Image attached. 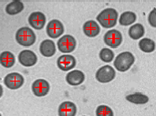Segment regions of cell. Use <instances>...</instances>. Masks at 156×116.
Here are the masks:
<instances>
[{
  "mask_svg": "<svg viewBox=\"0 0 156 116\" xmlns=\"http://www.w3.org/2000/svg\"><path fill=\"white\" fill-rule=\"evenodd\" d=\"M118 20V12L116 9L109 7L103 9L98 15L97 21L104 28H112L116 25Z\"/></svg>",
  "mask_w": 156,
  "mask_h": 116,
  "instance_id": "cell-1",
  "label": "cell"
},
{
  "mask_svg": "<svg viewBox=\"0 0 156 116\" xmlns=\"http://www.w3.org/2000/svg\"><path fill=\"white\" fill-rule=\"evenodd\" d=\"M135 62V57L134 55L131 53V52H122L121 54H119L117 55V57L114 59V67L123 73V72H126L128 71L132 65L134 64Z\"/></svg>",
  "mask_w": 156,
  "mask_h": 116,
  "instance_id": "cell-2",
  "label": "cell"
},
{
  "mask_svg": "<svg viewBox=\"0 0 156 116\" xmlns=\"http://www.w3.org/2000/svg\"><path fill=\"white\" fill-rule=\"evenodd\" d=\"M17 44L23 46H31L36 42V34L29 27H21L16 33Z\"/></svg>",
  "mask_w": 156,
  "mask_h": 116,
  "instance_id": "cell-3",
  "label": "cell"
},
{
  "mask_svg": "<svg viewBox=\"0 0 156 116\" xmlns=\"http://www.w3.org/2000/svg\"><path fill=\"white\" fill-rule=\"evenodd\" d=\"M116 76L115 69L111 65H103L98 69L96 72L95 77L98 82L102 84H107L112 82Z\"/></svg>",
  "mask_w": 156,
  "mask_h": 116,
  "instance_id": "cell-4",
  "label": "cell"
},
{
  "mask_svg": "<svg viewBox=\"0 0 156 116\" xmlns=\"http://www.w3.org/2000/svg\"><path fill=\"white\" fill-rule=\"evenodd\" d=\"M76 39L70 35H65L58 40V48L60 52L69 54L76 48Z\"/></svg>",
  "mask_w": 156,
  "mask_h": 116,
  "instance_id": "cell-5",
  "label": "cell"
},
{
  "mask_svg": "<svg viewBox=\"0 0 156 116\" xmlns=\"http://www.w3.org/2000/svg\"><path fill=\"white\" fill-rule=\"evenodd\" d=\"M104 43L112 48H117L122 42V35L119 30L111 29L104 35Z\"/></svg>",
  "mask_w": 156,
  "mask_h": 116,
  "instance_id": "cell-6",
  "label": "cell"
},
{
  "mask_svg": "<svg viewBox=\"0 0 156 116\" xmlns=\"http://www.w3.org/2000/svg\"><path fill=\"white\" fill-rule=\"evenodd\" d=\"M25 79L22 75L19 73H10L5 75L4 78V84L5 85L11 89V90H16L19 89L24 85Z\"/></svg>",
  "mask_w": 156,
  "mask_h": 116,
  "instance_id": "cell-7",
  "label": "cell"
},
{
  "mask_svg": "<svg viewBox=\"0 0 156 116\" xmlns=\"http://www.w3.org/2000/svg\"><path fill=\"white\" fill-rule=\"evenodd\" d=\"M46 31H47V35L50 38H58L63 35L64 25L59 20L53 19L48 23Z\"/></svg>",
  "mask_w": 156,
  "mask_h": 116,
  "instance_id": "cell-8",
  "label": "cell"
},
{
  "mask_svg": "<svg viewBox=\"0 0 156 116\" xmlns=\"http://www.w3.org/2000/svg\"><path fill=\"white\" fill-rule=\"evenodd\" d=\"M32 92L37 97L46 96L50 89V85L47 80L44 79H37L35 80L32 84Z\"/></svg>",
  "mask_w": 156,
  "mask_h": 116,
  "instance_id": "cell-9",
  "label": "cell"
},
{
  "mask_svg": "<svg viewBox=\"0 0 156 116\" xmlns=\"http://www.w3.org/2000/svg\"><path fill=\"white\" fill-rule=\"evenodd\" d=\"M18 61L23 66L30 67L37 64V56L31 50H23L18 55Z\"/></svg>",
  "mask_w": 156,
  "mask_h": 116,
  "instance_id": "cell-10",
  "label": "cell"
},
{
  "mask_svg": "<svg viewBox=\"0 0 156 116\" xmlns=\"http://www.w3.org/2000/svg\"><path fill=\"white\" fill-rule=\"evenodd\" d=\"M28 23L32 28L41 30L46 25V15L39 11L33 12L28 16Z\"/></svg>",
  "mask_w": 156,
  "mask_h": 116,
  "instance_id": "cell-11",
  "label": "cell"
},
{
  "mask_svg": "<svg viewBox=\"0 0 156 116\" xmlns=\"http://www.w3.org/2000/svg\"><path fill=\"white\" fill-rule=\"evenodd\" d=\"M58 67L64 72L69 71L73 69L76 65V59L73 55H60L57 60Z\"/></svg>",
  "mask_w": 156,
  "mask_h": 116,
  "instance_id": "cell-12",
  "label": "cell"
},
{
  "mask_svg": "<svg viewBox=\"0 0 156 116\" xmlns=\"http://www.w3.org/2000/svg\"><path fill=\"white\" fill-rule=\"evenodd\" d=\"M85 81V75L80 70H73L67 74L66 82L72 86L80 85Z\"/></svg>",
  "mask_w": 156,
  "mask_h": 116,
  "instance_id": "cell-13",
  "label": "cell"
},
{
  "mask_svg": "<svg viewBox=\"0 0 156 116\" xmlns=\"http://www.w3.org/2000/svg\"><path fill=\"white\" fill-rule=\"evenodd\" d=\"M40 54L45 57H51L56 54V45L55 43L50 39L43 40L39 45Z\"/></svg>",
  "mask_w": 156,
  "mask_h": 116,
  "instance_id": "cell-14",
  "label": "cell"
},
{
  "mask_svg": "<svg viewBox=\"0 0 156 116\" xmlns=\"http://www.w3.org/2000/svg\"><path fill=\"white\" fill-rule=\"evenodd\" d=\"M83 33L88 37H95L101 33L100 25L94 20L87 21L83 25Z\"/></svg>",
  "mask_w": 156,
  "mask_h": 116,
  "instance_id": "cell-15",
  "label": "cell"
},
{
  "mask_svg": "<svg viewBox=\"0 0 156 116\" xmlns=\"http://www.w3.org/2000/svg\"><path fill=\"white\" fill-rule=\"evenodd\" d=\"M77 114V106L72 102H63L58 106V116H75Z\"/></svg>",
  "mask_w": 156,
  "mask_h": 116,
  "instance_id": "cell-16",
  "label": "cell"
},
{
  "mask_svg": "<svg viewBox=\"0 0 156 116\" xmlns=\"http://www.w3.org/2000/svg\"><path fill=\"white\" fill-rule=\"evenodd\" d=\"M144 33H145L144 26L142 24H139V23L133 25L129 28V32H128L129 36L132 39H134V40H138V39L142 38L144 35Z\"/></svg>",
  "mask_w": 156,
  "mask_h": 116,
  "instance_id": "cell-17",
  "label": "cell"
},
{
  "mask_svg": "<svg viewBox=\"0 0 156 116\" xmlns=\"http://www.w3.org/2000/svg\"><path fill=\"white\" fill-rule=\"evenodd\" d=\"M23 10H24V4L19 0H14L9 4H7L5 6V12L10 15H17Z\"/></svg>",
  "mask_w": 156,
  "mask_h": 116,
  "instance_id": "cell-18",
  "label": "cell"
},
{
  "mask_svg": "<svg viewBox=\"0 0 156 116\" xmlns=\"http://www.w3.org/2000/svg\"><path fill=\"white\" fill-rule=\"evenodd\" d=\"M126 100L134 104H145L149 102V97L142 93H134L127 95Z\"/></svg>",
  "mask_w": 156,
  "mask_h": 116,
  "instance_id": "cell-19",
  "label": "cell"
},
{
  "mask_svg": "<svg viewBox=\"0 0 156 116\" xmlns=\"http://www.w3.org/2000/svg\"><path fill=\"white\" fill-rule=\"evenodd\" d=\"M16 58L15 55L9 52V51H5L0 54V64L5 68H10L15 65Z\"/></svg>",
  "mask_w": 156,
  "mask_h": 116,
  "instance_id": "cell-20",
  "label": "cell"
},
{
  "mask_svg": "<svg viewBox=\"0 0 156 116\" xmlns=\"http://www.w3.org/2000/svg\"><path fill=\"white\" fill-rule=\"evenodd\" d=\"M137 19V15L134 12L132 11H125L120 15V25L123 26H127L133 25Z\"/></svg>",
  "mask_w": 156,
  "mask_h": 116,
  "instance_id": "cell-21",
  "label": "cell"
},
{
  "mask_svg": "<svg viewBox=\"0 0 156 116\" xmlns=\"http://www.w3.org/2000/svg\"><path fill=\"white\" fill-rule=\"evenodd\" d=\"M139 48L144 53H153L155 50V42L150 38H143L139 42Z\"/></svg>",
  "mask_w": 156,
  "mask_h": 116,
  "instance_id": "cell-22",
  "label": "cell"
},
{
  "mask_svg": "<svg viewBox=\"0 0 156 116\" xmlns=\"http://www.w3.org/2000/svg\"><path fill=\"white\" fill-rule=\"evenodd\" d=\"M99 55L101 60L105 63H111L114 59V53L109 48H102Z\"/></svg>",
  "mask_w": 156,
  "mask_h": 116,
  "instance_id": "cell-23",
  "label": "cell"
},
{
  "mask_svg": "<svg viewBox=\"0 0 156 116\" xmlns=\"http://www.w3.org/2000/svg\"><path fill=\"white\" fill-rule=\"evenodd\" d=\"M96 116H114L113 111L107 105H100L96 109Z\"/></svg>",
  "mask_w": 156,
  "mask_h": 116,
  "instance_id": "cell-24",
  "label": "cell"
},
{
  "mask_svg": "<svg viewBox=\"0 0 156 116\" xmlns=\"http://www.w3.org/2000/svg\"><path fill=\"white\" fill-rule=\"evenodd\" d=\"M148 21L153 27H156V8L154 7L149 14Z\"/></svg>",
  "mask_w": 156,
  "mask_h": 116,
  "instance_id": "cell-25",
  "label": "cell"
},
{
  "mask_svg": "<svg viewBox=\"0 0 156 116\" xmlns=\"http://www.w3.org/2000/svg\"><path fill=\"white\" fill-rule=\"evenodd\" d=\"M2 95H3V87H2V85H0V98L2 97Z\"/></svg>",
  "mask_w": 156,
  "mask_h": 116,
  "instance_id": "cell-26",
  "label": "cell"
},
{
  "mask_svg": "<svg viewBox=\"0 0 156 116\" xmlns=\"http://www.w3.org/2000/svg\"><path fill=\"white\" fill-rule=\"evenodd\" d=\"M0 116H2V115H1V114H0Z\"/></svg>",
  "mask_w": 156,
  "mask_h": 116,
  "instance_id": "cell-27",
  "label": "cell"
}]
</instances>
